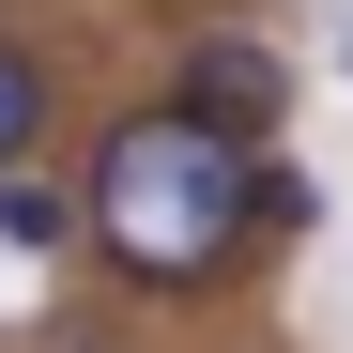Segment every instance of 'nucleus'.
Instances as JSON below:
<instances>
[{
	"mask_svg": "<svg viewBox=\"0 0 353 353\" xmlns=\"http://www.w3.org/2000/svg\"><path fill=\"white\" fill-rule=\"evenodd\" d=\"M261 169L276 154L215 139V123H185L154 92L108 108L92 154H77V246H92V276L154 292V307H200V292L261 276Z\"/></svg>",
	"mask_w": 353,
	"mask_h": 353,
	"instance_id": "f257e3e1",
	"label": "nucleus"
},
{
	"mask_svg": "<svg viewBox=\"0 0 353 353\" xmlns=\"http://www.w3.org/2000/svg\"><path fill=\"white\" fill-rule=\"evenodd\" d=\"M154 108H185V123L276 154V123H292V46H276L261 16H200V31H169V92H154Z\"/></svg>",
	"mask_w": 353,
	"mask_h": 353,
	"instance_id": "f03ea898",
	"label": "nucleus"
},
{
	"mask_svg": "<svg viewBox=\"0 0 353 353\" xmlns=\"http://www.w3.org/2000/svg\"><path fill=\"white\" fill-rule=\"evenodd\" d=\"M46 123H62V77H46V46L0 16V185H16V169L46 154Z\"/></svg>",
	"mask_w": 353,
	"mask_h": 353,
	"instance_id": "7ed1b4c3",
	"label": "nucleus"
},
{
	"mask_svg": "<svg viewBox=\"0 0 353 353\" xmlns=\"http://www.w3.org/2000/svg\"><path fill=\"white\" fill-rule=\"evenodd\" d=\"M0 246H77V185H0Z\"/></svg>",
	"mask_w": 353,
	"mask_h": 353,
	"instance_id": "20e7f679",
	"label": "nucleus"
},
{
	"mask_svg": "<svg viewBox=\"0 0 353 353\" xmlns=\"http://www.w3.org/2000/svg\"><path fill=\"white\" fill-rule=\"evenodd\" d=\"M307 230H323V185H307V169H261V261H292V246H307Z\"/></svg>",
	"mask_w": 353,
	"mask_h": 353,
	"instance_id": "39448f33",
	"label": "nucleus"
},
{
	"mask_svg": "<svg viewBox=\"0 0 353 353\" xmlns=\"http://www.w3.org/2000/svg\"><path fill=\"white\" fill-rule=\"evenodd\" d=\"M154 16H169V31H200V16H246V0H154Z\"/></svg>",
	"mask_w": 353,
	"mask_h": 353,
	"instance_id": "423d86ee",
	"label": "nucleus"
}]
</instances>
